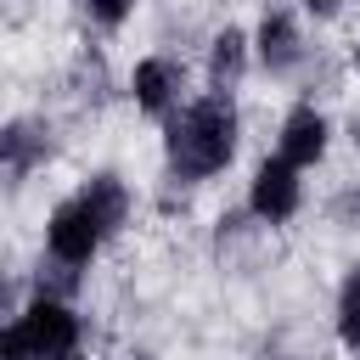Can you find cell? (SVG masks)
Listing matches in <instances>:
<instances>
[{
  "mask_svg": "<svg viewBox=\"0 0 360 360\" xmlns=\"http://www.w3.org/2000/svg\"><path fill=\"white\" fill-rule=\"evenodd\" d=\"M332 332L349 354H360V264L338 281V298H332Z\"/></svg>",
  "mask_w": 360,
  "mask_h": 360,
  "instance_id": "cell-11",
  "label": "cell"
},
{
  "mask_svg": "<svg viewBox=\"0 0 360 360\" xmlns=\"http://www.w3.org/2000/svg\"><path fill=\"white\" fill-rule=\"evenodd\" d=\"M343 0H304V17H338Z\"/></svg>",
  "mask_w": 360,
  "mask_h": 360,
  "instance_id": "cell-13",
  "label": "cell"
},
{
  "mask_svg": "<svg viewBox=\"0 0 360 360\" xmlns=\"http://www.w3.org/2000/svg\"><path fill=\"white\" fill-rule=\"evenodd\" d=\"M45 135H51V129H39V124H28V118H11V124L0 129V163H6L11 180H28L34 163L51 158V141H45Z\"/></svg>",
  "mask_w": 360,
  "mask_h": 360,
  "instance_id": "cell-10",
  "label": "cell"
},
{
  "mask_svg": "<svg viewBox=\"0 0 360 360\" xmlns=\"http://www.w3.org/2000/svg\"><path fill=\"white\" fill-rule=\"evenodd\" d=\"M79 11H84L101 34H118V28L135 17V0H79Z\"/></svg>",
  "mask_w": 360,
  "mask_h": 360,
  "instance_id": "cell-12",
  "label": "cell"
},
{
  "mask_svg": "<svg viewBox=\"0 0 360 360\" xmlns=\"http://www.w3.org/2000/svg\"><path fill=\"white\" fill-rule=\"evenodd\" d=\"M112 242V231L96 219V208L79 197V186L45 214V264L51 270H62L68 281H79L96 259H101V248Z\"/></svg>",
  "mask_w": 360,
  "mask_h": 360,
  "instance_id": "cell-3",
  "label": "cell"
},
{
  "mask_svg": "<svg viewBox=\"0 0 360 360\" xmlns=\"http://www.w3.org/2000/svg\"><path fill=\"white\" fill-rule=\"evenodd\" d=\"M242 152V112L236 96H191L169 124H163V169L180 186H202L214 174H225Z\"/></svg>",
  "mask_w": 360,
  "mask_h": 360,
  "instance_id": "cell-1",
  "label": "cell"
},
{
  "mask_svg": "<svg viewBox=\"0 0 360 360\" xmlns=\"http://www.w3.org/2000/svg\"><path fill=\"white\" fill-rule=\"evenodd\" d=\"M79 197L96 208V219L118 236L124 225H129V214H135V197H129V180L118 174V169H96L90 180H79Z\"/></svg>",
  "mask_w": 360,
  "mask_h": 360,
  "instance_id": "cell-9",
  "label": "cell"
},
{
  "mask_svg": "<svg viewBox=\"0 0 360 360\" xmlns=\"http://www.w3.org/2000/svg\"><path fill=\"white\" fill-rule=\"evenodd\" d=\"M248 73H253V28H236V22L214 28L208 56H202V79H208V90H214V96H236Z\"/></svg>",
  "mask_w": 360,
  "mask_h": 360,
  "instance_id": "cell-8",
  "label": "cell"
},
{
  "mask_svg": "<svg viewBox=\"0 0 360 360\" xmlns=\"http://www.w3.org/2000/svg\"><path fill=\"white\" fill-rule=\"evenodd\" d=\"M129 101H135L141 118L169 124V118L191 101V96H186V62H180V56H163V51L141 56V62L129 68Z\"/></svg>",
  "mask_w": 360,
  "mask_h": 360,
  "instance_id": "cell-5",
  "label": "cell"
},
{
  "mask_svg": "<svg viewBox=\"0 0 360 360\" xmlns=\"http://www.w3.org/2000/svg\"><path fill=\"white\" fill-rule=\"evenodd\" d=\"M304 22L292 6H264V17L253 22V68L264 79H292L304 68Z\"/></svg>",
  "mask_w": 360,
  "mask_h": 360,
  "instance_id": "cell-6",
  "label": "cell"
},
{
  "mask_svg": "<svg viewBox=\"0 0 360 360\" xmlns=\"http://www.w3.org/2000/svg\"><path fill=\"white\" fill-rule=\"evenodd\" d=\"M270 152L309 174V169L332 152V118H326L315 101H292V107L281 112V124H276V146H270Z\"/></svg>",
  "mask_w": 360,
  "mask_h": 360,
  "instance_id": "cell-7",
  "label": "cell"
},
{
  "mask_svg": "<svg viewBox=\"0 0 360 360\" xmlns=\"http://www.w3.org/2000/svg\"><path fill=\"white\" fill-rule=\"evenodd\" d=\"M349 135H354V152H360V118H354V124H349Z\"/></svg>",
  "mask_w": 360,
  "mask_h": 360,
  "instance_id": "cell-14",
  "label": "cell"
},
{
  "mask_svg": "<svg viewBox=\"0 0 360 360\" xmlns=\"http://www.w3.org/2000/svg\"><path fill=\"white\" fill-rule=\"evenodd\" d=\"M0 360H84V321L62 292H34L0 332Z\"/></svg>",
  "mask_w": 360,
  "mask_h": 360,
  "instance_id": "cell-2",
  "label": "cell"
},
{
  "mask_svg": "<svg viewBox=\"0 0 360 360\" xmlns=\"http://www.w3.org/2000/svg\"><path fill=\"white\" fill-rule=\"evenodd\" d=\"M242 208H248V219H259V225H287V219H298V208H304V169H292L287 158L264 152V158L253 163V174H248Z\"/></svg>",
  "mask_w": 360,
  "mask_h": 360,
  "instance_id": "cell-4",
  "label": "cell"
}]
</instances>
